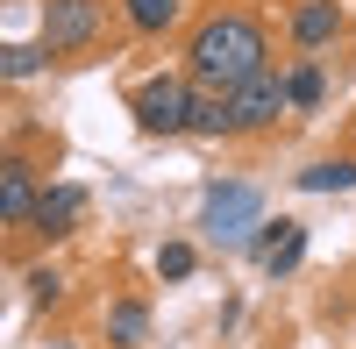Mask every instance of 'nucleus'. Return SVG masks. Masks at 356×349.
I'll return each mask as SVG.
<instances>
[{
    "mask_svg": "<svg viewBox=\"0 0 356 349\" xmlns=\"http://www.w3.org/2000/svg\"><path fill=\"white\" fill-rule=\"evenodd\" d=\"M193 86H214V93H228V86H243L250 72L271 65V36H264V22L243 15V8H228V15H207L193 29Z\"/></svg>",
    "mask_w": 356,
    "mask_h": 349,
    "instance_id": "nucleus-1",
    "label": "nucleus"
},
{
    "mask_svg": "<svg viewBox=\"0 0 356 349\" xmlns=\"http://www.w3.org/2000/svg\"><path fill=\"white\" fill-rule=\"evenodd\" d=\"M186 100H193V79L186 72H157L129 93V114L143 136H186Z\"/></svg>",
    "mask_w": 356,
    "mask_h": 349,
    "instance_id": "nucleus-2",
    "label": "nucleus"
},
{
    "mask_svg": "<svg viewBox=\"0 0 356 349\" xmlns=\"http://www.w3.org/2000/svg\"><path fill=\"white\" fill-rule=\"evenodd\" d=\"M278 114L285 107V72H250L243 86H228V136H257V129H278Z\"/></svg>",
    "mask_w": 356,
    "mask_h": 349,
    "instance_id": "nucleus-3",
    "label": "nucleus"
},
{
    "mask_svg": "<svg viewBox=\"0 0 356 349\" xmlns=\"http://www.w3.org/2000/svg\"><path fill=\"white\" fill-rule=\"evenodd\" d=\"M100 36V0H43V50L65 57V50H86Z\"/></svg>",
    "mask_w": 356,
    "mask_h": 349,
    "instance_id": "nucleus-4",
    "label": "nucleus"
},
{
    "mask_svg": "<svg viewBox=\"0 0 356 349\" xmlns=\"http://www.w3.org/2000/svg\"><path fill=\"white\" fill-rule=\"evenodd\" d=\"M257 221H264L257 186H214V193H207V207H200V228H207L214 243H221V236H228V243H243Z\"/></svg>",
    "mask_w": 356,
    "mask_h": 349,
    "instance_id": "nucleus-5",
    "label": "nucleus"
},
{
    "mask_svg": "<svg viewBox=\"0 0 356 349\" xmlns=\"http://www.w3.org/2000/svg\"><path fill=\"white\" fill-rule=\"evenodd\" d=\"M86 207H93V200H86V186H79V179H57V186H43V193H36V207H29V228H36L43 243H65L72 228L86 221Z\"/></svg>",
    "mask_w": 356,
    "mask_h": 349,
    "instance_id": "nucleus-6",
    "label": "nucleus"
},
{
    "mask_svg": "<svg viewBox=\"0 0 356 349\" xmlns=\"http://www.w3.org/2000/svg\"><path fill=\"white\" fill-rule=\"evenodd\" d=\"M335 36H342V0H300L292 8V43L300 50H321Z\"/></svg>",
    "mask_w": 356,
    "mask_h": 349,
    "instance_id": "nucleus-7",
    "label": "nucleus"
},
{
    "mask_svg": "<svg viewBox=\"0 0 356 349\" xmlns=\"http://www.w3.org/2000/svg\"><path fill=\"white\" fill-rule=\"evenodd\" d=\"M36 171H29L22 157H8V164H0V221H8V228H29V207H36Z\"/></svg>",
    "mask_w": 356,
    "mask_h": 349,
    "instance_id": "nucleus-8",
    "label": "nucleus"
},
{
    "mask_svg": "<svg viewBox=\"0 0 356 349\" xmlns=\"http://www.w3.org/2000/svg\"><path fill=\"white\" fill-rule=\"evenodd\" d=\"M321 100H328V72H321V57H300V65L285 72V107L292 114H314Z\"/></svg>",
    "mask_w": 356,
    "mask_h": 349,
    "instance_id": "nucleus-9",
    "label": "nucleus"
},
{
    "mask_svg": "<svg viewBox=\"0 0 356 349\" xmlns=\"http://www.w3.org/2000/svg\"><path fill=\"white\" fill-rule=\"evenodd\" d=\"M186 136H228V93L193 86V100H186Z\"/></svg>",
    "mask_w": 356,
    "mask_h": 349,
    "instance_id": "nucleus-10",
    "label": "nucleus"
},
{
    "mask_svg": "<svg viewBox=\"0 0 356 349\" xmlns=\"http://www.w3.org/2000/svg\"><path fill=\"white\" fill-rule=\"evenodd\" d=\"M107 342L143 349V342H150V307H143V300H114L107 307Z\"/></svg>",
    "mask_w": 356,
    "mask_h": 349,
    "instance_id": "nucleus-11",
    "label": "nucleus"
},
{
    "mask_svg": "<svg viewBox=\"0 0 356 349\" xmlns=\"http://www.w3.org/2000/svg\"><path fill=\"white\" fill-rule=\"evenodd\" d=\"M300 193H356V157H321L300 171Z\"/></svg>",
    "mask_w": 356,
    "mask_h": 349,
    "instance_id": "nucleus-12",
    "label": "nucleus"
},
{
    "mask_svg": "<svg viewBox=\"0 0 356 349\" xmlns=\"http://www.w3.org/2000/svg\"><path fill=\"white\" fill-rule=\"evenodd\" d=\"M122 15H129L136 36H164V29L186 15V0H122Z\"/></svg>",
    "mask_w": 356,
    "mask_h": 349,
    "instance_id": "nucleus-13",
    "label": "nucleus"
},
{
    "mask_svg": "<svg viewBox=\"0 0 356 349\" xmlns=\"http://www.w3.org/2000/svg\"><path fill=\"white\" fill-rule=\"evenodd\" d=\"M300 257H307V228H300V221H285V228H278V243L264 250V271H271V278H292V271H300Z\"/></svg>",
    "mask_w": 356,
    "mask_h": 349,
    "instance_id": "nucleus-14",
    "label": "nucleus"
},
{
    "mask_svg": "<svg viewBox=\"0 0 356 349\" xmlns=\"http://www.w3.org/2000/svg\"><path fill=\"white\" fill-rule=\"evenodd\" d=\"M50 65V50L43 43H0V86H22V79H36Z\"/></svg>",
    "mask_w": 356,
    "mask_h": 349,
    "instance_id": "nucleus-15",
    "label": "nucleus"
},
{
    "mask_svg": "<svg viewBox=\"0 0 356 349\" xmlns=\"http://www.w3.org/2000/svg\"><path fill=\"white\" fill-rule=\"evenodd\" d=\"M22 285H29V300H36V307H57V300H65V271H50V264H29Z\"/></svg>",
    "mask_w": 356,
    "mask_h": 349,
    "instance_id": "nucleus-16",
    "label": "nucleus"
},
{
    "mask_svg": "<svg viewBox=\"0 0 356 349\" xmlns=\"http://www.w3.org/2000/svg\"><path fill=\"white\" fill-rule=\"evenodd\" d=\"M193 264H200V250H193V243H164V250H157V278H171V285H178V278H193Z\"/></svg>",
    "mask_w": 356,
    "mask_h": 349,
    "instance_id": "nucleus-17",
    "label": "nucleus"
}]
</instances>
